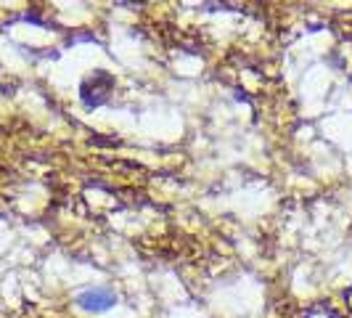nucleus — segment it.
I'll return each instance as SVG.
<instances>
[{
	"instance_id": "obj_1",
	"label": "nucleus",
	"mask_w": 352,
	"mask_h": 318,
	"mask_svg": "<svg viewBox=\"0 0 352 318\" xmlns=\"http://www.w3.org/2000/svg\"><path fill=\"white\" fill-rule=\"evenodd\" d=\"M77 305L88 313H104L117 305V292L109 286H93V289H85L77 295Z\"/></svg>"
}]
</instances>
